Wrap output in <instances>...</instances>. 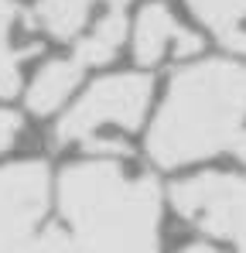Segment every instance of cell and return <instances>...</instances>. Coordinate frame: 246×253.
<instances>
[{"label": "cell", "mask_w": 246, "mask_h": 253, "mask_svg": "<svg viewBox=\"0 0 246 253\" xmlns=\"http://www.w3.org/2000/svg\"><path fill=\"white\" fill-rule=\"evenodd\" d=\"M246 124V62L208 58L181 69L158 110L147 151L154 165L181 168L233 147Z\"/></svg>", "instance_id": "1"}, {"label": "cell", "mask_w": 246, "mask_h": 253, "mask_svg": "<svg viewBox=\"0 0 246 253\" xmlns=\"http://www.w3.org/2000/svg\"><path fill=\"white\" fill-rule=\"evenodd\" d=\"M58 202L82 253H158L161 192L151 178H130L117 158L69 165Z\"/></svg>", "instance_id": "2"}, {"label": "cell", "mask_w": 246, "mask_h": 253, "mask_svg": "<svg viewBox=\"0 0 246 253\" xmlns=\"http://www.w3.org/2000/svg\"><path fill=\"white\" fill-rule=\"evenodd\" d=\"M154 85L140 72H120V76H106L92 85L79 103L62 117L58 124V140H89L96 137L103 126H117V130H137L147 117Z\"/></svg>", "instance_id": "3"}, {"label": "cell", "mask_w": 246, "mask_h": 253, "mask_svg": "<svg viewBox=\"0 0 246 253\" xmlns=\"http://www.w3.org/2000/svg\"><path fill=\"white\" fill-rule=\"evenodd\" d=\"M171 206L188 222L226 240H246V178L205 171L171 188Z\"/></svg>", "instance_id": "4"}, {"label": "cell", "mask_w": 246, "mask_h": 253, "mask_svg": "<svg viewBox=\"0 0 246 253\" xmlns=\"http://www.w3.org/2000/svg\"><path fill=\"white\" fill-rule=\"evenodd\" d=\"M51 178L41 161H14L0 168V253H17L48 209Z\"/></svg>", "instance_id": "5"}, {"label": "cell", "mask_w": 246, "mask_h": 253, "mask_svg": "<svg viewBox=\"0 0 246 253\" xmlns=\"http://www.w3.org/2000/svg\"><path fill=\"white\" fill-rule=\"evenodd\" d=\"M82 69L85 65L76 58H55V62L41 65L35 72V79L28 83V110L38 117H48L58 106H65V99L82 83Z\"/></svg>", "instance_id": "6"}, {"label": "cell", "mask_w": 246, "mask_h": 253, "mask_svg": "<svg viewBox=\"0 0 246 253\" xmlns=\"http://www.w3.org/2000/svg\"><path fill=\"white\" fill-rule=\"evenodd\" d=\"M181 24L174 21V14L161 7V3H151L137 14V24H133V55L140 65H158L164 55H174V44L181 38Z\"/></svg>", "instance_id": "7"}, {"label": "cell", "mask_w": 246, "mask_h": 253, "mask_svg": "<svg viewBox=\"0 0 246 253\" xmlns=\"http://www.w3.org/2000/svg\"><path fill=\"white\" fill-rule=\"evenodd\" d=\"M96 7H126V0H38V24L51 38H76L82 35L89 14Z\"/></svg>", "instance_id": "8"}, {"label": "cell", "mask_w": 246, "mask_h": 253, "mask_svg": "<svg viewBox=\"0 0 246 253\" xmlns=\"http://www.w3.org/2000/svg\"><path fill=\"white\" fill-rule=\"evenodd\" d=\"M126 42V14L123 7H106L103 17L89 28V35L76 44V62L82 65H106L117 58Z\"/></svg>", "instance_id": "9"}, {"label": "cell", "mask_w": 246, "mask_h": 253, "mask_svg": "<svg viewBox=\"0 0 246 253\" xmlns=\"http://www.w3.org/2000/svg\"><path fill=\"white\" fill-rule=\"evenodd\" d=\"M14 28H17V7L10 0H0V96H14L21 89L24 58L35 51V44L14 42Z\"/></svg>", "instance_id": "10"}, {"label": "cell", "mask_w": 246, "mask_h": 253, "mask_svg": "<svg viewBox=\"0 0 246 253\" xmlns=\"http://www.w3.org/2000/svg\"><path fill=\"white\" fill-rule=\"evenodd\" d=\"M188 7L219 38L243 28V17H246V0H188Z\"/></svg>", "instance_id": "11"}, {"label": "cell", "mask_w": 246, "mask_h": 253, "mask_svg": "<svg viewBox=\"0 0 246 253\" xmlns=\"http://www.w3.org/2000/svg\"><path fill=\"white\" fill-rule=\"evenodd\" d=\"M17 253H82V250H79V243H76L69 233L48 229V233H41V236H31Z\"/></svg>", "instance_id": "12"}, {"label": "cell", "mask_w": 246, "mask_h": 253, "mask_svg": "<svg viewBox=\"0 0 246 253\" xmlns=\"http://www.w3.org/2000/svg\"><path fill=\"white\" fill-rule=\"evenodd\" d=\"M21 117L14 113V110H3L0 106V154L3 151H10L14 144H17V137H21Z\"/></svg>", "instance_id": "13"}, {"label": "cell", "mask_w": 246, "mask_h": 253, "mask_svg": "<svg viewBox=\"0 0 246 253\" xmlns=\"http://www.w3.org/2000/svg\"><path fill=\"white\" fill-rule=\"evenodd\" d=\"M219 42L226 44L233 55H246V28H236V31H229V35H222Z\"/></svg>", "instance_id": "14"}, {"label": "cell", "mask_w": 246, "mask_h": 253, "mask_svg": "<svg viewBox=\"0 0 246 253\" xmlns=\"http://www.w3.org/2000/svg\"><path fill=\"white\" fill-rule=\"evenodd\" d=\"M178 253H219L215 247H205V243H192V247H185V250H178Z\"/></svg>", "instance_id": "15"}, {"label": "cell", "mask_w": 246, "mask_h": 253, "mask_svg": "<svg viewBox=\"0 0 246 253\" xmlns=\"http://www.w3.org/2000/svg\"><path fill=\"white\" fill-rule=\"evenodd\" d=\"M236 154L246 161V133H240V140H236Z\"/></svg>", "instance_id": "16"}, {"label": "cell", "mask_w": 246, "mask_h": 253, "mask_svg": "<svg viewBox=\"0 0 246 253\" xmlns=\"http://www.w3.org/2000/svg\"><path fill=\"white\" fill-rule=\"evenodd\" d=\"M240 253H246V240H243V243H240Z\"/></svg>", "instance_id": "17"}]
</instances>
